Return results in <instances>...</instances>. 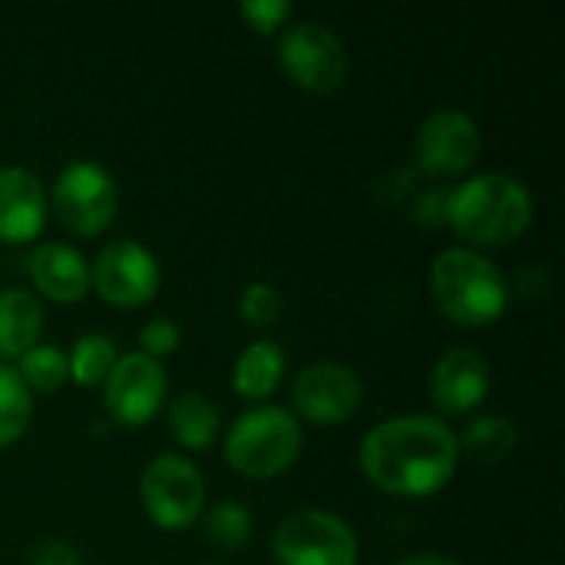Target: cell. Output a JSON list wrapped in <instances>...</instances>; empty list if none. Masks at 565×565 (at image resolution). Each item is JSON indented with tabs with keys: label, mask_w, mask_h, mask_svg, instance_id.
<instances>
[{
	"label": "cell",
	"mask_w": 565,
	"mask_h": 565,
	"mask_svg": "<svg viewBox=\"0 0 565 565\" xmlns=\"http://www.w3.org/2000/svg\"><path fill=\"white\" fill-rule=\"evenodd\" d=\"M295 7L288 0H245L238 7V17L262 36H275L288 26Z\"/></svg>",
	"instance_id": "cell-25"
},
{
	"label": "cell",
	"mask_w": 565,
	"mask_h": 565,
	"mask_svg": "<svg viewBox=\"0 0 565 565\" xmlns=\"http://www.w3.org/2000/svg\"><path fill=\"white\" fill-rule=\"evenodd\" d=\"M33 295L56 305H79L89 295V262L66 242H43L30 252Z\"/></svg>",
	"instance_id": "cell-15"
},
{
	"label": "cell",
	"mask_w": 565,
	"mask_h": 565,
	"mask_svg": "<svg viewBox=\"0 0 565 565\" xmlns=\"http://www.w3.org/2000/svg\"><path fill=\"white\" fill-rule=\"evenodd\" d=\"M457 440H460V457L473 463H503L516 450L520 434L510 417L483 414V417H473L463 427V434H457Z\"/></svg>",
	"instance_id": "cell-19"
},
{
	"label": "cell",
	"mask_w": 565,
	"mask_h": 565,
	"mask_svg": "<svg viewBox=\"0 0 565 565\" xmlns=\"http://www.w3.org/2000/svg\"><path fill=\"white\" fill-rule=\"evenodd\" d=\"M202 530L215 550L238 553L242 546H248V540L255 533V516L238 500H222L202 516Z\"/></svg>",
	"instance_id": "cell-22"
},
{
	"label": "cell",
	"mask_w": 565,
	"mask_h": 565,
	"mask_svg": "<svg viewBox=\"0 0 565 565\" xmlns=\"http://www.w3.org/2000/svg\"><path fill=\"white\" fill-rule=\"evenodd\" d=\"M490 361L477 348H450L430 371V401L444 417H463L487 401Z\"/></svg>",
	"instance_id": "cell-13"
},
{
	"label": "cell",
	"mask_w": 565,
	"mask_h": 565,
	"mask_svg": "<svg viewBox=\"0 0 565 565\" xmlns=\"http://www.w3.org/2000/svg\"><path fill=\"white\" fill-rule=\"evenodd\" d=\"M536 215L533 192L507 172H480L447 192L444 222L467 248H507L520 242Z\"/></svg>",
	"instance_id": "cell-2"
},
{
	"label": "cell",
	"mask_w": 565,
	"mask_h": 565,
	"mask_svg": "<svg viewBox=\"0 0 565 565\" xmlns=\"http://www.w3.org/2000/svg\"><path fill=\"white\" fill-rule=\"evenodd\" d=\"M281 295L275 285L268 281H248L238 295V315L252 324V328H268L281 318Z\"/></svg>",
	"instance_id": "cell-24"
},
{
	"label": "cell",
	"mask_w": 565,
	"mask_h": 565,
	"mask_svg": "<svg viewBox=\"0 0 565 565\" xmlns=\"http://www.w3.org/2000/svg\"><path fill=\"white\" fill-rule=\"evenodd\" d=\"M159 285L162 268L156 255L132 238H116L103 245V252L89 265V288L113 308H142L159 295Z\"/></svg>",
	"instance_id": "cell-10"
},
{
	"label": "cell",
	"mask_w": 565,
	"mask_h": 565,
	"mask_svg": "<svg viewBox=\"0 0 565 565\" xmlns=\"http://www.w3.org/2000/svg\"><path fill=\"white\" fill-rule=\"evenodd\" d=\"M33 420V394L20 381L13 364L0 361V450L13 447Z\"/></svg>",
	"instance_id": "cell-21"
},
{
	"label": "cell",
	"mask_w": 565,
	"mask_h": 565,
	"mask_svg": "<svg viewBox=\"0 0 565 565\" xmlns=\"http://www.w3.org/2000/svg\"><path fill=\"white\" fill-rule=\"evenodd\" d=\"M166 394H169V377L159 361L139 351L119 354L103 381V411L116 427L139 430L162 414Z\"/></svg>",
	"instance_id": "cell-9"
},
{
	"label": "cell",
	"mask_w": 565,
	"mask_h": 565,
	"mask_svg": "<svg viewBox=\"0 0 565 565\" xmlns=\"http://www.w3.org/2000/svg\"><path fill=\"white\" fill-rule=\"evenodd\" d=\"M397 565H463V563H457V559H450V556H444V553H414V556L401 559Z\"/></svg>",
	"instance_id": "cell-28"
},
{
	"label": "cell",
	"mask_w": 565,
	"mask_h": 565,
	"mask_svg": "<svg viewBox=\"0 0 565 565\" xmlns=\"http://www.w3.org/2000/svg\"><path fill=\"white\" fill-rule=\"evenodd\" d=\"M116 344L109 334H99V331H89V334H79L66 354V371L70 377L79 384V387H103L106 374L113 371L116 364Z\"/></svg>",
	"instance_id": "cell-20"
},
{
	"label": "cell",
	"mask_w": 565,
	"mask_h": 565,
	"mask_svg": "<svg viewBox=\"0 0 565 565\" xmlns=\"http://www.w3.org/2000/svg\"><path fill=\"white\" fill-rule=\"evenodd\" d=\"M26 565H86L83 553L66 543V540H46L40 546H33V553L26 556Z\"/></svg>",
	"instance_id": "cell-27"
},
{
	"label": "cell",
	"mask_w": 565,
	"mask_h": 565,
	"mask_svg": "<svg viewBox=\"0 0 565 565\" xmlns=\"http://www.w3.org/2000/svg\"><path fill=\"white\" fill-rule=\"evenodd\" d=\"M480 149L483 136L477 119L454 106L430 113L414 136V162L430 179H457L470 172Z\"/></svg>",
	"instance_id": "cell-12"
},
{
	"label": "cell",
	"mask_w": 565,
	"mask_h": 565,
	"mask_svg": "<svg viewBox=\"0 0 565 565\" xmlns=\"http://www.w3.org/2000/svg\"><path fill=\"white\" fill-rule=\"evenodd\" d=\"M46 202L63 232L73 238H96L119 212V189L113 172L96 159H73L56 172Z\"/></svg>",
	"instance_id": "cell-5"
},
{
	"label": "cell",
	"mask_w": 565,
	"mask_h": 565,
	"mask_svg": "<svg viewBox=\"0 0 565 565\" xmlns=\"http://www.w3.org/2000/svg\"><path fill=\"white\" fill-rule=\"evenodd\" d=\"M305 450L301 420L278 404H255L225 430V463L245 480H275L288 473Z\"/></svg>",
	"instance_id": "cell-4"
},
{
	"label": "cell",
	"mask_w": 565,
	"mask_h": 565,
	"mask_svg": "<svg viewBox=\"0 0 565 565\" xmlns=\"http://www.w3.org/2000/svg\"><path fill=\"white\" fill-rule=\"evenodd\" d=\"M358 463L374 490L420 500L440 493L457 477L460 440L444 417L401 414L364 434Z\"/></svg>",
	"instance_id": "cell-1"
},
{
	"label": "cell",
	"mask_w": 565,
	"mask_h": 565,
	"mask_svg": "<svg viewBox=\"0 0 565 565\" xmlns=\"http://www.w3.org/2000/svg\"><path fill=\"white\" fill-rule=\"evenodd\" d=\"M166 420H169V434L175 437V444L195 454L212 450L222 434V414L202 391H185L172 397Z\"/></svg>",
	"instance_id": "cell-18"
},
{
	"label": "cell",
	"mask_w": 565,
	"mask_h": 565,
	"mask_svg": "<svg viewBox=\"0 0 565 565\" xmlns=\"http://www.w3.org/2000/svg\"><path fill=\"white\" fill-rule=\"evenodd\" d=\"M46 192L43 182L23 166H0V242L26 245L46 225Z\"/></svg>",
	"instance_id": "cell-14"
},
{
	"label": "cell",
	"mask_w": 565,
	"mask_h": 565,
	"mask_svg": "<svg viewBox=\"0 0 565 565\" xmlns=\"http://www.w3.org/2000/svg\"><path fill=\"white\" fill-rule=\"evenodd\" d=\"M364 401V384L341 361H315L291 384V414L315 427L348 424Z\"/></svg>",
	"instance_id": "cell-11"
},
{
	"label": "cell",
	"mask_w": 565,
	"mask_h": 565,
	"mask_svg": "<svg viewBox=\"0 0 565 565\" xmlns=\"http://www.w3.org/2000/svg\"><path fill=\"white\" fill-rule=\"evenodd\" d=\"M17 374L30 394H56L70 381L66 354L53 344H36L17 361Z\"/></svg>",
	"instance_id": "cell-23"
},
{
	"label": "cell",
	"mask_w": 565,
	"mask_h": 565,
	"mask_svg": "<svg viewBox=\"0 0 565 565\" xmlns=\"http://www.w3.org/2000/svg\"><path fill=\"white\" fill-rule=\"evenodd\" d=\"M271 559L275 565H358L361 543L338 513L298 510L275 526Z\"/></svg>",
	"instance_id": "cell-7"
},
{
	"label": "cell",
	"mask_w": 565,
	"mask_h": 565,
	"mask_svg": "<svg viewBox=\"0 0 565 565\" xmlns=\"http://www.w3.org/2000/svg\"><path fill=\"white\" fill-rule=\"evenodd\" d=\"M139 500L149 523L162 533H182L202 520L205 480L182 454H159L139 477Z\"/></svg>",
	"instance_id": "cell-6"
},
{
	"label": "cell",
	"mask_w": 565,
	"mask_h": 565,
	"mask_svg": "<svg viewBox=\"0 0 565 565\" xmlns=\"http://www.w3.org/2000/svg\"><path fill=\"white\" fill-rule=\"evenodd\" d=\"M285 76L308 93H334L351 70L344 40L321 20H295L278 36Z\"/></svg>",
	"instance_id": "cell-8"
},
{
	"label": "cell",
	"mask_w": 565,
	"mask_h": 565,
	"mask_svg": "<svg viewBox=\"0 0 565 565\" xmlns=\"http://www.w3.org/2000/svg\"><path fill=\"white\" fill-rule=\"evenodd\" d=\"M430 298L447 321L460 328H487L507 315L513 291L493 258L454 245L430 265Z\"/></svg>",
	"instance_id": "cell-3"
},
{
	"label": "cell",
	"mask_w": 565,
	"mask_h": 565,
	"mask_svg": "<svg viewBox=\"0 0 565 565\" xmlns=\"http://www.w3.org/2000/svg\"><path fill=\"white\" fill-rule=\"evenodd\" d=\"M179 344H182V331L169 318H152L149 324L139 328V354H146L152 361H162V358L175 354Z\"/></svg>",
	"instance_id": "cell-26"
},
{
	"label": "cell",
	"mask_w": 565,
	"mask_h": 565,
	"mask_svg": "<svg viewBox=\"0 0 565 565\" xmlns=\"http://www.w3.org/2000/svg\"><path fill=\"white\" fill-rule=\"evenodd\" d=\"M285 367H288V358H285V351H281L275 341H268V338L252 341V344L235 358V367H232V391H235L242 401H248V404H265V401L278 391V384H281V377H285Z\"/></svg>",
	"instance_id": "cell-17"
},
{
	"label": "cell",
	"mask_w": 565,
	"mask_h": 565,
	"mask_svg": "<svg viewBox=\"0 0 565 565\" xmlns=\"http://www.w3.org/2000/svg\"><path fill=\"white\" fill-rule=\"evenodd\" d=\"M43 334V305L30 288L0 291V358L3 364L20 361Z\"/></svg>",
	"instance_id": "cell-16"
}]
</instances>
